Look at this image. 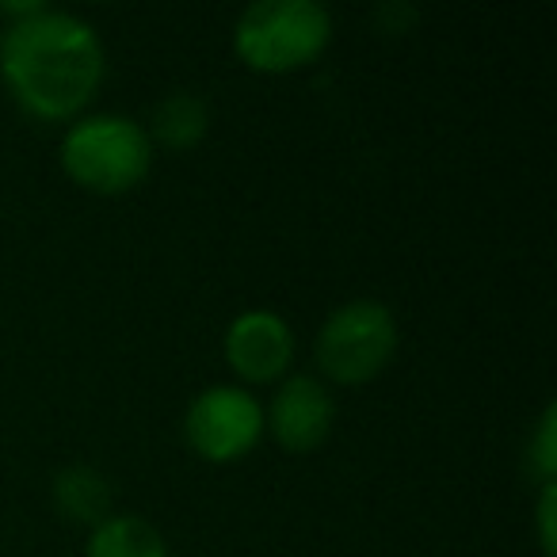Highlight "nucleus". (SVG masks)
Wrapping results in <instances>:
<instances>
[{
  "label": "nucleus",
  "instance_id": "f257e3e1",
  "mask_svg": "<svg viewBox=\"0 0 557 557\" xmlns=\"http://www.w3.org/2000/svg\"><path fill=\"white\" fill-rule=\"evenodd\" d=\"M103 42L88 20L42 9L0 35V77L12 100L39 123H70L103 85Z\"/></svg>",
  "mask_w": 557,
  "mask_h": 557
},
{
  "label": "nucleus",
  "instance_id": "f03ea898",
  "mask_svg": "<svg viewBox=\"0 0 557 557\" xmlns=\"http://www.w3.org/2000/svg\"><path fill=\"white\" fill-rule=\"evenodd\" d=\"M153 157L146 126L115 111L73 119L58 141V164L88 195H126L141 187L153 172Z\"/></svg>",
  "mask_w": 557,
  "mask_h": 557
},
{
  "label": "nucleus",
  "instance_id": "7ed1b4c3",
  "mask_svg": "<svg viewBox=\"0 0 557 557\" xmlns=\"http://www.w3.org/2000/svg\"><path fill=\"white\" fill-rule=\"evenodd\" d=\"M333 42V16L318 0H256L233 24V54L268 77L313 65Z\"/></svg>",
  "mask_w": 557,
  "mask_h": 557
},
{
  "label": "nucleus",
  "instance_id": "20e7f679",
  "mask_svg": "<svg viewBox=\"0 0 557 557\" xmlns=\"http://www.w3.org/2000/svg\"><path fill=\"white\" fill-rule=\"evenodd\" d=\"M397 318L379 298H351L325 318L313 344L318 367L336 386H367L397 356Z\"/></svg>",
  "mask_w": 557,
  "mask_h": 557
},
{
  "label": "nucleus",
  "instance_id": "39448f33",
  "mask_svg": "<svg viewBox=\"0 0 557 557\" xmlns=\"http://www.w3.org/2000/svg\"><path fill=\"white\" fill-rule=\"evenodd\" d=\"M184 435L202 462H240L263 440V405L245 386H207L184 412Z\"/></svg>",
  "mask_w": 557,
  "mask_h": 557
},
{
  "label": "nucleus",
  "instance_id": "423d86ee",
  "mask_svg": "<svg viewBox=\"0 0 557 557\" xmlns=\"http://www.w3.org/2000/svg\"><path fill=\"white\" fill-rule=\"evenodd\" d=\"M295 329L275 310H245L230 321L222 336V356L230 371L248 386L283 382L295 367Z\"/></svg>",
  "mask_w": 557,
  "mask_h": 557
},
{
  "label": "nucleus",
  "instance_id": "0eeeda50",
  "mask_svg": "<svg viewBox=\"0 0 557 557\" xmlns=\"http://www.w3.org/2000/svg\"><path fill=\"white\" fill-rule=\"evenodd\" d=\"M336 424V401L329 386L313 374H287L263 409V435L290 455L318 450Z\"/></svg>",
  "mask_w": 557,
  "mask_h": 557
},
{
  "label": "nucleus",
  "instance_id": "6e6552de",
  "mask_svg": "<svg viewBox=\"0 0 557 557\" xmlns=\"http://www.w3.org/2000/svg\"><path fill=\"white\" fill-rule=\"evenodd\" d=\"M210 131V108L199 92H169L161 103L153 108L146 134L153 141V149H169V153H187L195 149Z\"/></svg>",
  "mask_w": 557,
  "mask_h": 557
},
{
  "label": "nucleus",
  "instance_id": "1a4fd4ad",
  "mask_svg": "<svg viewBox=\"0 0 557 557\" xmlns=\"http://www.w3.org/2000/svg\"><path fill=\"white\" fill-rule=\"evenodd\" d=\"M85 557H169V542L146 516L111 511L108 519L88 527Z\"/></svg>",
  "mask_w": 557,
  "mask_h": 557
},
{
  "label": "nucleus",
  "instance_id": "9d476101",
  "mask_svg": "<svg viewBox=\"0 0 557 557\" xmlns=\"http://www.w3.org/2000/svg\"><path fill=\"white\" fill-rule=\"evenodd\" d=\"M54 504L73 523L96 527L111 516V485L92 466H65L54 478Z\"/></svg>",
  "mask_w": 557,
  "mask_h": 557
},
{
  "label": "nucleus",
  "instance_id": "9b49d317",
  "mask_svg": "<svg viewBox=\"0 0 557 557\" xmlns=\"http://www.w3.org/2000/svg\"><path fill=\"white\" fill-rule=\"evenodd\" d=\"M527 458H531V470H534V478H539V485L557 481V409L554 405L542 409L531 443H527Z\"/></svg>",
  "mask_w": 557,
  "mask_h": 557
},
{
  "label": "nucleus",
  "instance_id": "f8f14e48",
  "mask_svg": "<svg viewBox=\"0 0 557 557\" xmlns=\"http://www.w3.org/2000/svg\"><path fill=\"white\" fill-rule=\"evenodd\" d=\"M534 519H539V549L542 557H554L557 546V481H546L539 485V508H534Z\"/></svg>",
  "mask_w": 557,
  "mask_h": 557
},
{
  "label": "nucleus",
  "instance_id": "ddd939ff",
  "mask_svg": "<svg viewBox=\"0 0 557 557\" xmlns=\"http://www.w3.org/2000/svg\"><path fill=\"white\" fill-rule=\"evenodd\" d=\"M379 24L386 27V32L401 35V32H409V27L417 24V9H409V4H382Z\"/></svg>",
  "mask_w": 557,
  "mask_h": 557
},
{
  "label": "nucleus",
  "instance_id": "4468645a",
  "mask_svg": "<svg viewBox=\"0 0 557 557\" xmlns=\"http://www.w3.org/2000/svg\"><path fill=\"white\" fill-rule=\"evenodd\" d=\"M42 9H47L42 0H16V4H0V16H9V24H20V20L35 16Z\"/></svg>",
  "mask_w": 557,
  "mask_h": 557
}]
</instances>
